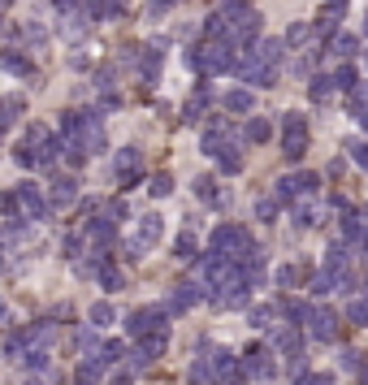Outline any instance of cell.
I'll list each match as a JSON object with an SVG mask.
<instances>
[{
    "mask_svg": "<svg viewBox=\"0 0 368 385\" xmlns=\"http://www.w3.org/2000/svg\"><path fill=\"white\" fill-rule=\"evenodd\" d=\"M0 66H5L9 74H30V61L18 57V52H9V57H0Z\"/></svg>",
    "mask_w": 368,
    "mask_h": 385,
    "instance_id": "obj_25",
    "label": "cell"
},
{
    "mask_svg": "<svg viewBox=\"0 0 368 385\" xmlns=\"http://www.w3.org/2000/svg\"><path fill=\"white\" fill-rule=\"evenodd\" d=\"M173 251H178V260H195V238H191V234H182L178 243H173Z\"/></svg>",
    "mask_w": 368,
    "mask_h": 385,
    "instance_id": "obj_30",
    "label": "cell"
},
{
    "mask_svg": "<svg viewBox=\"0 0 368 385\" xmlns=\"http://www.w3.org/2000/svg\"><path fill=\"white\" fill-rule=\"evenodd\" d=\"M100 377H104V364H100V359H95V364H91V359L78 364V385H95Z\"/></svg>",
    "mask_w": 368,
    "mask_h": 385,
    "instance_id": "obj_20",
    "label": "cell"
},
{
    "mask_svg": "<svg viewBox=\"0 0 368 385\" xmlns=\"http://www.w3.org/2000/svg\"><path fill=\"white\" fill-rule=\"evenodd\" d=\"M148 190H152L156 199H165L169 190H173V178H169V173H156V178H152V186H148Z\"/></svg>",
    "mask_w": 368,
    "mask_h": 385,
    "instance_id": "obj_28",
    "label": "cell"
},
{
    "mask_svg": "<svg viewBox=\"0 0 368 385\" xmlns=\"http://www.w3.org/2000/svg\"><path fill=\"white\" fill-rule=\"evenodd\" d=\"M243 373H247L251 381H273V377H278V364H273V355H269V351H247Z\"/></svg>",
    "mask_w": 368,
    "mask_h": 385,
    "instance_id": "obj_5",
    "label": "cell"
},
{
    "mask_svg": "<svg viewBox=\"0 0 368 385\" xmlns=\"http://www.w3.org/2000/svg\"><path fill=\"white\" fill-rule=\"evenodd\" d=\"M282 130H308V121H303V113H282Z\"/></svg>",
    "mask_w": 368,
    "mask_h": 385,
    "instance_id": "obj_32",
    "label": "cell"
},
{
    "mask_svg": "<svg viewBox=\"0 0 368 385\" xmlns=\"http://www.w3.org/2000/svg\"><path fill=\"white\" fill-rule=\"evenodd\" d=\"M308 329H312V338H316V342H333V338H338V316H333L329 308H312Z\"/></svg>",
    "mask_w": 368,
    "mask_h": 385,
    "instance_id": "obj_6",
    "label": "cell"
},
{
    "mask_svg": "<svg viewBox=\"0 0 368 385\" xmlns=\"http://www.w3.org/2000/svg\"><path fill=\"white\" fill-rule=\"evenodd\" d=\"M78 351H83V355L91 359V355H100V338H95V329H78Z\"/></svg>",
    "mask_w": 368,
    "mask_h": 385,
    "instance_id": "obj_19",
    "label": "cell"
},
{
    "mask_svg": "<svg viewBox=\"0 0 368 385\" xmlns=\"http://www.w3.org/2000/svg\"><path fill=\"white\" fill-rule=\"evenodd\" d=\"M126 333H135V338L165 333V308H139V312H130V320H126Z\"/></svg>",
    "mask_w": 368,
    "mask_h": 385,
    "instance_id": "obj_2",
    "label": "cell"
},
{
    "mask_svg": "<svg viewBox=\"0 0 368 385\" xmlns=\"http://www.w3.org/2000/svg\"><path fill=\"white\" fill-rule=\"evenodd\" d=\"M364 95H368V87H364Z\"/></svg>",
    "mask_w": 368,
    "mask_h": 385,
    "instance_id": "obj_45",
    "label": "cell"
},
{
    "mask_svg": "<svg viewBox=\"0 0 368 385\" xmlns=\"http://www.w3.org/2000/svg\"><path fill=\"white\" fill-rule=\"evenodd\" d=\"M333 83H338V91H347V95H360V91H364V87H360L356 66H342L338 74H333Z\"/></svg>",
    "mask_w": 368,
    "mask_h": 385,
    "instance_id": "obj_13",
    "label": "cell"
},
{
    "mask_svg": "<svg viewBox=\"0 0 368 385\" xmlns=\"http://www.w3.org/2000/svg\"><path fill=\"white\" fill-rule=\"evenodd\" d=\"M95 87H100V91L113 87V70H100V74H95Z\"/></svg>",
    "mask_w": 368,
    "mask_h": 385,
    "instance_id": "obj_39",
    "label": "cell"
},
{
    "mask_svg": "<svg viewBox=\"0 0 368 385\" xmlns=\"http://www.w3.org/2000/svg\"><path fill=\"white\" fill-rule=\"evenodd\" d=\"M255 217H260V221H273V217H278V204H273V199H260V204H255Z\"/></svg>",
    "mask_w": 368,
    "mask_h": 385,
    "instance_id": "obj_35",
    "label": "cell"
},
{
    "mask_svg": "<svg viewBox=\"0 0 368 385\" xmlns=\"http://www.w3.org/2000/svg\"><path fill=\"white\" fill-rule=\"evenodd\" d=\"M333 87H338V83H333L329 74H316V78H312V100H316V104H325L329 95H333Z\"/></svg>",
    "mask_w": 368,
    "mask_h": 385,
    "instance_id": "obj_17",
    "label": "cell"
},
{
    "mask_svg": "<svg viewBox=\"0 0 368 385\" xmlns=\"http://www.w3.org/2000/svg\"><path fill=\"white\" fill-rule=\"evenodd\" d=\"M139 165H143L139 148H122V152H117V173H122L126 182H130V178H139Z\"/></svg>",
    "mask_w": 368,
    "mask_h": 385,
    "instance_id": "obj_9",
    "label": "cell"
},
{
    "mask_svg": "<svg viewBox=\"0 0 368 385\" xmlns=\"http://www.w3.org/2000/svg\"><path fill=\"white\" fill-rule=\"evenodd\" d=\"M113 320H117L113 303H95V308H91V329H108Z\"/></svg>",
    "mask_w": 368,
    "mask_h": 385,
    "instance_id": "obj_16",
    "label": "cell"
},
{
    "mask_svg": "<svg viewBox=\"0 0 368 385\" xmlns=\"http://www.w3.org/2000/svg\"><path fill=\"white\" fill-rule=\"evenodd\" d=\"M83 251V238H66V255H78Z\"/></svg>",
    "mask_w": 368,
    "mask_h": 385,
    "instance_id": "obj_40",
    "label": "cell"
},
{
    "mask_svg": "<svg viewBox=\"0 0 368 385\" xmlns=\"http://www.w3.org/2000/svg\"><path fill=\"white\" fill-rule=\"evenodd\" d=\"M100 286H104V290H117V286H122V273L104 264V273H100Z\"/></svg>",
    "mask_w": 368,
    "mask_h": 385,
    "instance_id": "obj_34",
    "label": "cell"
},
{
    "mask_svg": "<svg viewBox=\"0 0 368 385\" xmlns=\"http://www.w3.org/2000/svg\"><path fill=\"white\" fill-rule=\"evenodd\" d=\"M347 320H351V325H368V299H351L347 303Z\"/></svg>",
    "mask_w": 368,
    "mask_h": 385,
    "instance_id": "obj_21",
    "label": "cell"
},
{
    "mask_svg": "<svg viewBox=\"0 0 368 385\" xmlns=\"http://www.w3.org/2000/svg\"><path fill=\"white\" fill-rule=\"evenodd\" d=\"M273 346H278V351H286V355H299V329H295V325L273 329Z\"/></svg>",
    "mask_w": 368,
    "mask_h": 385,
    "instance_id": "obj_11",
    "label": "cell"
},
{
    "mask_svg": "<svg viewBox=\"0 0 368 385\" xmlns=\"http://www.w3.org/2000/svg\"><path fill=\"white\" fill-rule=\"evenodd\" d=\"M333 52H338V57H356L360 52V39L356 35H333Z\"/></svg>",
    "mask_w": 368,
    "mask_h": 385,
    "instance_id": "obj_24",
    "label": "cell"
},
{
    "mask_svg": "<svg viewBox=\"0 0 368 385\" xmlns=\"http://www.w3.org/2000/svg\"><path fill=\"white\" fill-rule=\"evenodd\" d=\"M113 385H135V381H130V373H117V377H113Z\"/></svg>",
    "mask_w": 368,
    "mask_h": 385,
    "instance_id": "obj_42",
    "label": "cell"
},
{
    "mask_svg": "<svg viewBox=\"0 0 368 385\" xmlns=\"http://www.w3.org/2000/svg\"><path fill=\"white\" fill-rule=\"evenodd\" d=\"M347 152H351V160H356L360 169H368V143H364V139H356V143H351Z\"/></svg>",
    "mask_w": 368,
    "mask_h": 385,
    "instance_id": "obj_31",
    "label": "cell"
},
{
    "mask_svg": "<svg viewBox=\"0 0 368 385\" xmlns=\"http://www.w3.org/2000/svg\"><path fill=\"white\" fill-rule=\"evenodd\" d=\"M303 39H308V26H291V30H286V48H295Z\"/></svg>",
    "mask_w": 368,
    "mask_h": 385,
    "instance_id": "obj_38",
    "label": "cell"
},
{
    "mask_svg": "<svg viewBox=\"0 0 368 385\" xmlns=\"http://www.w3.org/2000/svg\"><path fill=\"white\" fill-rule=\"evenodd\" d=\"M273 277H278L282 290H291V286H299V268H295V264H282V268L273 273Z\"/></svg>",
    "mask_w": 368,
    "mask_h": 385,
    "instance_id": "obj_26",
    "label": "cell"
},
{
    "mask_svg": "<svg viewBox=\"0 0 368 385\" xmlns=\"http://www.w3.org/2000/svg\"><path fill=\"white\" fill-rule=\"evenodd\" d=\"M22 39H26V43H43L48 30H43V26H22Z\"/></svg>",
    "mask_w": 368,
    "mask_h": 385,
    "instance_id": "obj_37",
    "label": "cell"
},
{
    "mask_svg": "<svg viewBox=\"0 0 368 385\" xmlns=\"http://www.w3.org/2000/svg\"><path fill=\"white\" fill-rule=\"evenodd\" d=\"M217 165L226 169V173H238V169H243V152H238V143H230V148L217 156Z\"/></svg>",
    "mask_w": 368,
    "mask_h": 385,
    "instance_id": "obj_18",
    "label": "cell"
},
{
    "mask_svg": "<svg viewBox=\"0 0 368 385\" xmlns=\"http://www.w3.org/2000/svg\"><path fill=\"white\" fill-rule=\"evenodd\" d=\"M165 346H169V338H165V333H152V338H139V346H135L130 364H135V368H148V364H156V359L165 355Z\"/></svg>",
    "mask_w": 368,
    "mask_h": 385,
    "instance_id": "obj_4",
    "label": "cell"
},
{
    "mask_svg": "<svg viewBox=\"0 0 368 385\" xmlns=\"http://www.w3.org/2000/svg\"><path fill=\"white\" fill-rule=\"evenodd\" d=\"M329 9H342V0H329Z\"/></svg>",
    "mask_w": 368,
    "mask_h": 385,
    "instance_id": "obj_43",
    "label": "cell"
},
{
    "mask_svg": "<svg viewBox=\"0 0 368 385\" xmlns=\"http://www.w3.org/2000/svg\"><path fill=\"white\" fill-rule=\"evenodd\" d=\"M295 385H333V377L329 373H303V377H295Z\"/></svg>",
    "mask_w": 368,
    "mask_h": 385,
    "instance_id": "obj_33",
    "label": "cell"
},
{
    "mask_svg": "<svg viewBox=\"0 0 368 385\" xmlns=\"http://www.w3.org/2000/svg\"><path fill=\"white\" fill-rule=\"evenodd\" d=\"M200 299H204V290H200V286H195V282H182L178 290L169 295V303H165V312H186V308H195Z\"/></svg>",
    "mask_w": 368,
    "mask_h": 385,
    "instance_id": "obj_7",
    "label": "cell"
},
{
    "mask_svg": "<svg viewBox=\"0 0 368 385\" xmlns=\"http://www.w3.org/2000/svg\"><path fill=\"white\" fill-rule=\"evenodd\" d=\"M360 126H364V130H368V113H364V117H360Z\"/></svg>",
    "mask_w": 368,
    "mask_h": 385,
    "instance_id": "obj_44",
    "label": "cell"
},
{
    "mask_svg": "<svg viewBox=\"0 0 368 385\" xmlns=\"http://www.w3.org/2000/svg\"><path fill=\"white\" fill-rule=\"evenodd\" d=\"M57 9H61V13H66V18H70V13L78 9V0H57Z\"/></svg>",
    "mask_w": 368,
    "mask_h": 385,
    "instance_id": "obj_41",
    "label": "cell"
},
{
    "mask_svg": "<svg viewBox=\"0 0 368 385\" xmlns=\"http://www.w3.org/2000/svg\"><path fill=\"white\" fill-rule=\"evenodd\" d=\"M251 104H255V95H251V91H243V87L226 95V108H230V113H251Z\"/></svg>",
    "mask_w": 368,
    "mask_h": 385,
    "instance_id": "obj_15",
    "label": "cell"
},
{
    "mask_svg": "<svg viewBox=\"0 0 368 385\" xmlns=\"http://www.w3.org/2000/svg\"><path fill=\"white\" fill-rule=\"evenodd\" d=\"M186 61L195 70L204 74H221V70H234V52H230V43H208V48H195V52H186Z\"/></svg>",
    "mask_w": 368,
    "mask_h": 385,
    "instance_id": "obj_1",
    "label": "cell"
},
{
    "mask_svg": "<svg viewBox=\"0 0 368 385\" xmlns=\"http://www.w3.org/2000/svg\"><path fill=\"white\" fill-rule=\"evenodd\" d=\"M48 199H52V208H70V204L78 199V182H74V178H52Z\"/></svg>",
    "mask_w": 368,
    "mask_h": 385,
    "instance_id": "obj_8",
    "label": "cell"
},
{
    "mask_svg": "<svg viewBox=\"0 0 368 385\" xmlns=\"http://www.w3.org/2000/svg\"><path fill=\"white\" fill-rule=\"evenodd\" d=\"M282 52H286V39H264L260 48H255V57H260L264 66H278V61H282Z\"/></svg>",
    "mask_w": 368,
    "mask_h": 385,
    "instance_id": "obj_14",
    "label": "cell"
},
{
    "mask_svg": "<svg viewBox=\"0 0 368 385\" xmlns=\"http://www.w3.org/2000/svg\"><path fill=\"white\" fill-rule=\"evenodd\" d=\"M282 152H286V160H303V152H308V130H291L282 139Z\"/></svg>",
    "mask_w": 368,
    "mask_h": 385,
    "instance_id": "obj_10",
    "label": "cell"
},
{
    "mask_svg": "<svg viewBox=\"0 0 368 385\" xmlns=\"http://www.w3.org/2000/svg\"><path fill=\"white\" fill-rule=\"evenodd\" d=\"M269 135H273V126H269L264 117H251V121H247V139H251V143H269Z\"/></svg>",
    "mask_w": 368,
    "mask_h": 385,
    "instance_id": "obj_22",
    "label": "cell"
},
{
    "mask_svg": "<svg viewBox=\"0 0 368 385\" xmlns=\"http://www.w3.org/2000/svg\"><path fill=\"white\" fill-rule=\"evenodd\" d=\"M195 195H200V199H213V204L221 199V195H217V182H213V178H195Z\"/></svg>",
    "mask_w": 368,
    "mask_h": 385,
    "instance_id": "obj_29",
    "label": "cell"
},
{
    "mask_svg": "<svg viewBox=\"0 0 368 385\" xmlns=\"http://www.w3.org/2000/svg\"><path fill=\"white\" fill-rule=\"evenodd\" d=\"M13 204L22 208V217H26V221H48V204H43V195H39V190L30 186V182H22V186H18Z\"/></svg>",
    "mask_w": 368,
    "mask_h": 385,
    "instance_id": "obj_3",
    "label": "cell"
},
{
    "mask_svg": "<svg viewBox=\"0 0 368 385\" xmlns=\"http://www.w3.org/2000/svg\"><path fill=\"white\" fill-rule=\"evenodd\" d=\"M338 368H342V373H360V368H364V355H360L356 346H347L342 355H338Z\"/></svg>",
    "mask_w": 368,
    "mask_h": 385,
    "instance_id": "obj_23",
    "label": "cell"
},
{
    "mask_svg": "<svg viewBox=\"0 0 368 385\" xmlns=\"http://www.w3.org/2000/svg\"><path fill=\"white\" fill-rule=\"evenodd\" d=\"M269 320H273V308H251V325L255 329H264Z\"/></svg>",
    "mask_w": 368,
    "mask_h": 385,
    "instance_id": "obj_36",
    "label": "cell"
},
{
    "mask_svg": "<svg viewBox=\"0 0 368 385\" xmlns=\"http://www.w3.org/2000/svg\"><path fill=\"white\" fill-rule=\"evenodd\" d=\"M295 226H303V230L321 226V208H312L308 199H299V204H295Z\"/></svg>",
    "mask_w": 368,
    "mask_h": 385,
    "instance_id": "obj_12",
    "label": "cell"
},
{
    "mask_svg": "<svg viewBox=\"0 0 368 385\" xmlns=\"http://www.w3.org/2000/svg\"><path fill=\"white\" fill-rule=\"evenodd\" d=\"M13 160H18L22 169H30V165H39V156H35V148H26V143H18V148H13Z\"/></svg>",
    "mask_w": 368,
    "mask_h": 385,
    "instance_id": "obj_27",
    "label": "cell"
}]
</instances>
